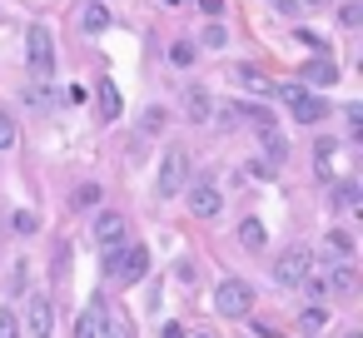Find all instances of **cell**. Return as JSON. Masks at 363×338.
<instances>
[{
    "mask_svg": "<svg viewBox=\"0 0 363 338\" xmlns=\"http://www.w3.org/2000/svg\"><path fill=\"white\" fill-rule=\"evenodd\" d=\"M105 274H110L115 283H125V288L140 283V278L150 274V249H145V244H130V249L115 244V249L105 254Z\"/></svg>",
    "mask_w": 363,
    "mask_h": 338,
    "instance_id": "obj_1",
    "label": "cell"
},
{
    "mask_svg": "<svg viewBox=\"0 0 363 338\" xmlns=\"http://www.w3.org/2000/svg\"><path fill=\"white\" fill-rule=\"evenodd\" d=\"M279 100L294 110V120H298V125H318V120L328 115V100H318V95H313V90H303V85H284V90H279Z\"/></svg>",
    "mask_w": 363,
    "mask_h": 338,
    "instance_id": "obj_2",
    "label": "cell"
},
{
    "mask_svg": "<svg viewBox=\"0 0 363 338\" xmlns=\"http://www.w3.org/2000/svg\"><path fill=\"white\" fill-rule=\"evenodd\" d=\"M214 308H219L224 318H244V313L254 308V288H249L244 278H224V283L214 288Z\"/></svg>",
    "mask_w": 363,
    "mask_h": 338,
    "instance_id": "obj_3",
    "label": "cell"
},
{
    "mask_svg": "<svg viewBox=\"0 0 363 338\" xmlns=\"http://www.w3.org/2000/svg\"><path fill=\"white\" fill-rule=\"evenodd\" d=\"M26 55H30V70L35 75H55V40L45 26H30L26 30Z\"/></svg>",
    "mask_w": 363,
    "mask_h": 338,
    "instance_id": "obj_4",
    "label": "cell"
},
{
    "mask_svg": "<svg viewBox=\"0 0 363 338\" xmlns=\"http://www.w3.org/2000/svg\"><path fill=\"white\" fill-rule=\"evenodd\" d=\"M189 184V154L184 150H164V164H160V194H179Z\"/></svg>",
    "mask_w": 363,
    "mask_h": 338,
    "instance_id": "obj_5",
    "label": "cell"
},
{
    "mask_svg": "<svg viewBox=\"0 0 363 338\" xmlns=\"http://www.w3.org/2000/svg\"><path fill=\"white\" fill-rule=\"evenodd\" d=\"M308 269H313V254H308V249H289V254L274 264V278H279V283H303Z\"/></svg>",
    "mask_w": 363,
    "mask_h": 338,
    "instance_id": "obj_6",
    "label": "cell"
},
{
    "mask_svg": "<svg viewBox=\"0 0 363 338\" xmlns=\"http://www.w3.org/2000/svg\"><path fill=\"white\" fill-rule=\"evenodd\" d=\"M189 209H194L199 219H214V214L224 209V194H219L214 184H194V189H189Z\"/></svg>",
    "mask_w": 363,
    "mask_h": 338,
    "instance_id": "obj_7",
    "label": "cell"
},
{
    "mask_svg": "<svg viewBox=\"0 0 363 338\" xmlns=\"http://www.w3.org/2000/svg\"><path fill=\"white\" fill-rule=\"evenodd\" d=\"M26 323H30V338H50V333H55V313H50L45 293H35V298H30V313H26Z\"/></svg>",
    "mask_w": 363,
    "mask_h": 338,
    "instance_id": "obj_8",
    "label": "cell"
},
{
    "mask_svg": "<svg viewBox=\"0 0 363 338\" xmlns=\"http://www.w3.org/2000/svg\"><path fill=\"white\" fill-rule=\"evenodd\" d=\"M105 298H95L85 313H80V323H75V338H100V328H105Z\"/></svg>",
    "mask_w": 363,
    "mask_h": 338,
    "instance_id": "obj_9",
    "label": "cell"
},
{
    "mask_svg": "<svg viewBox=\"0 0 363 338\" xmlns=\"http://www.w3.org/2000/svg\"><path fill=\"white\" fill-rule=\"evenodd\" d=\"M95 100H100V120H105V125H115V120H120V90H115V80H100Z\"/></svg>",
    "mask_w": 363,
    "mask_h": 338,
    "instance_id": "obj_10",
    "label": "cell"
},
{
    "mask_svg": "<svg viewBox=\"0 0 363 338\" xmlns=\"http://www.w3.org/2000/svg\"><path fill=\"white\" fill-rule=\"evenodd\" d=\"M110 26V11L100 6V0H85V6H80V30H90V35H100Z\"/></svg>",
    "mask_w": 363,
    "mask_h": 338,
    "instance_id": "obj_11",
    "label": "cell"
},
{
    "mask_svg": "<svg viewBox=\"0 0 363 338\" xmlns=\"http://www.w3.org/2000/svg\"><path fill=\"white\" fill-rule=\"evenodd\" d=\"M120 234H125V219H120V214H100V219H95V239H100V244H110V249H115V244H120Z\"/></svg>",
    "mask_w": 363,
    "mask_h": 338,
    "instance_id": "obj_12",
    "label": "cell"
},
{
    "mask_svg": "<svg viewBox=\"0 0 363 338\" xmlns=\"http://www.w3.org/2000/svg\"><path fill=\"white\" fill-rule=\"evenodd\" d=\"M323 288H333V293H353V288H358V274H353V264H333Z\"/></svg>",
    "mask_w": 363,
    "mask_h": 338,
    "instance_id": "obj_13",
    "label": "cell"
},
{
    "mask_svg": "<svg viewBox=\"0 0 363 338\" xmlns=\"http://www.w3.org/2000/svg\"><path fill=\"white\" fill-rule=\"evenodd\" d=\"M333 80H338V65H333L328 55H318V60H308V85H323V90H328Z\"/></svg>",
    "mask_w": 363,
    "mask_h": 338,
    "instance_id": "obj_14",
    "label": "cell"
},
{
    "mask_svg": "<svg viewBox=\"0 0 363 338\" xmlns=\"http://www.w3.org/2000/svg\"><path fill=\"white\" fill-rule=\"evenodd\" d=\"M239 244L259 254V249L269 244V234H264V224H259V219H239Z\"/></svg>",
    "mask_w": 363,
    "mask_h": 338,
    "instance_id": "obj_15",
    "label": "cell"
},
{
    "mask_svg": "<svg viewBox=\"0 0 363 338\" xmlns=\"http://www.w3.org/2000/svg\"><path fill=\"white\" fill-rule=\"evenodd\" d=\"M100 338H135V328H130V318H125V313L105 308V328H100Z\"/></svg>",
    "mask_w": 363,
    "mask_h": 338,
    "instance_id": "obj_16",
    "label": "cell"
},
{
    "mask_svg": "<svg viewBox=\"0 0 363 338\" xmlns=\"http://www.w3.org/2000/svg\"><path fill=\"white\" fill-rule=\"evenodd\" d=\"M234 80H239L244 90H254V95H274V85H269L259 70H244V65H239V70H234Z\"/></svg>",
    "mask_w": 363,
    "mask_h": 338,
    "instance_id": "obj_17",
    "label": "cell"
},
{
    "mask_svg": "<svg viewBox=\"0 0 363 338\" xmlns=\"http://www.w3.org/2000/svg\"><path fill=\"white\" fill-rule=\"evenodd\" d=\"M239 115H244V120H249L259 135H269V130H274V115H269L264 105H239Z\"/></svg>",
    "mask_w": 363,
    "mask_h": 338,
    "instance_id": "obj_18",
    "label": "cell"
},
{
    "mask_svg": "<svg viewBox=\"0 0 363 338\" xmlns=\"http://www.w3.org/2000/svg\"><path fill=\"white\" fill-rule=\"evenodd\" d=\"M184 100H189V120H209V115H214V105H209V95H204V90H189Z\"/></svg>",
    "mask_w": 363,
    "mask_h": 338,
    "instance_id": "obj_19",
    "label": "cell"
},
{
    "mask_svg": "<svg viewBox=\"0 0 363 338\" xmlns=\"http://www.w3.org/2000/svg\"><path fill=\"white\" fill-rule=\"evenodd\" d=\"M169 65L189 70V65H194V45H189V40H174V45H169Z\"/></svg>",
    "mask_w": 363,
    "mask_h": 338,
    "instance_id": "obj_20",
    "label": "cell"
},
{
    "mask_svg": "<svg viewBox=\"0 0 363 338\" xmlns=\"http://www.w3.org/2000/svg\"><path fill=\"white\" fill-rule=\"evenodd\" d=\"M259 140H264V150H269V159H284V154H289V145L279 140V130H269V135H259Z\"/></svg>",
    "mask_w": 363,
    "mask_h": 338,
    "instance_id": "obj_21",
    "label": "cell"
},
{
    "mask_svg": "<svg viewBox=\"0 0 363 338\" xmlns=\"http://www.w3.org/2000/svg\"><path fill=\"white\" fill-rule=\"evenodd\" d=\"M0 338H21V323H16L11 308H0Z\"/></svg>",
    "mask_w": 363,
    "mask_h": 338,
    "instance_id": "obj_22",
    "label": "cell"
},
{
    "mask_svg": "<svg viewBox=\"0 0 363 338\" xmlns=\"http://www.w3.org/2000/svg\"><path fill=\"white\" fill-rule=\"evenodd\" d=\"M11 145H16V120L0 115V150H11Z\"/></svg>",
    "mask_w": 363,
    "mask_h": 338,
    "instance_id": "obj_23",
    "label": "cell"
},
{
    "mask_svg": "<svg viewBox=\"0 0 363 338\" xmlns=\"http://www.w3.org/2000/svg\"><path fill=\"white\" fill-rule=\"evenodd\" d=\"M100 199V184H85V189H75V204L85 209V204H95Z\"/></svg>",
    "mask_w": 363,
    "mask_h": 338,
    "instance_id": "obj_24",
    "label": "cell"
},
{
    "mask_svg": "<svg viewBox=\"0 0 363 338\" xmlns=\"http://www.w3.org/2000/svg\"><path fill=\"white\" fill-rule=\"evenodd\" d=\"M323 318H328V313H323L318 303H313V308H303V328H323Z\"/></svg>",
    "mask_w": 363,
    "mask_h": 338,
    "instance_id": "obj_25",
    "label": "cell"
},
{
    "mask_svg": "<svg viewBox=\"0 0 363 338\" xmlns=\"http://www.w3.org/2000/svg\"><path fill=\"white\" fill-rule=\"evenodd\" d=\"M16 234H35V214L21 209V214H16Z\"/></svg>",
    "mask_w": 363,
    "mask_h": 338,
    "instance_id": "obj_26",
    "label": "cell"
},
{
    "mask_svg": "<svg viewBox=\"0 0 363 338\" xmlns=\"http://www.w3.org/2000/svg\"><path fill=\"white\" fill-rule=\"evenodd\" d=\"M328 249H338V254H353V244H348V234H338V229L328 234Z\"/></svg>",
    "mask_w": 363,
    "mask_h": 338,
    "instance_id": "obj_27",
    "label": "cell"
},
{
    "mask_svg": "<svg viewBox=\"0 0 363 338\" xmlns=\"http://www.w3.org/2000/svg\"><path fill=\"white\" fill-rule=\"evenodd\" d=\"M204 40H209V45H224L229 35H224V26H209V30H204Z\"/></svg>",
    "mask_w": 363,
    "mask_h": 338,
    "instance_id": "obj_28",
    "label": "cell"
},
{
    "mask_svg": "<svg viewBox=\"0 0 363 338\" xmlns=\"http://www.w3.org/2000/svg\"><path fill=\"white\" fill-rule=\"evenodd\" d=\"M160 338H184V328H179V323H164V333H160Z\"/></svg>",
    "mask_w": 363,
    "mask_h": 338,
    "instance_id": "obj_29",
    "label": "cell"
},
{
    "mask_svg": "<svg viewBox=\"0 0 363 338\" xmlns=\"http://www.w3.org/2000/svg\"><path fill=\"white\" fill-rule=\"evenodd\" d=\"M194 338H209V333H194Z\"/></svg>",
    "mask_w": 363,
    "mask_h": 338,
    "instance_id": "obj_30",
    "label": "cell"
},
{
    "mask_svg": "<svg viewBox=\"0 0 363 338\" xmlns=\"http://www.w3.org/2000/svg\"><path fill=\"white\" fill-rule=\"evenodd\" d=\"M348 338H363V333H348Z\"/></svg>",
    "mask_w": 363,
    "mask_h": 338,
    "instance_id": "obj_31",
    "label": "cell"
},
{
    "mask_svg": "<svg viewBox=\"0 0 363 338\" xmlns=\"http://www.w3.org/2000/svg\"><path fill=\"white\" fill-rule=\"evenodd\" d=\"M308 6H318V0H308Z\"/></svg>",
    "mask_w": 363,
    "mask_h": 338,
    "instance_id": "obj_32",
    "label": "cell"
}]
</instances>
